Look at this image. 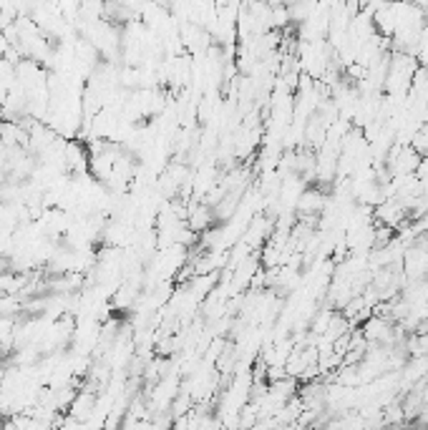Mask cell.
I'll return each mask as SVG.
<instances>
[{
    "instance_id": "7a4b0ae2",
    "label": "cell",
    "mask_w": 428,
    "mask_h": 430,
    "mask_svg": "<svg viewBox=\"0 0 428 430\" xmlns=\"http://www.w3.org/2000/svg\"><path fill=\"white\" fill-rule=\"evenodd\" d=\"M3 428H6V423H3V418H0V430H3Z\"/></svg>"
},
{
    "instance_id": "6da1fadb",
    "label": "cell",
    "mask_w": 428,
    "mask_h": 430,
    "mask_svg": "<svg viewBox=\"0 0 428 430\" xmlns=\"http://www.w3.org/2000/svg\"><path fill=\"white\" fill-rule=\"evenodd\" d=\"M93 405H96V393L81 388V390L76 393L73 402H71L69 415L73 420H78V423H88V418H91V413H93Z\"/></svg>"
}]
</instances>
